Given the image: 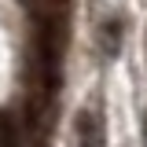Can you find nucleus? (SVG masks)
<instances>
[{"instance_id":"nucleus-1","label":"nucleus","mask_w":147,"mask_h":147,"mask_svg":"<svg viewBox=\"0 0 147 147\" xmlns=\"http://www.w3.org/2000/svg\"><path fill=\"white\" fill-rule=\"evenodd\" d=\"M107 136H103V118L96 110H81L77 114V147H103Z\"/></svg>"},{"instance_id":"nucleus-2","label":"nucleus","mask_w":147,"mask_h":147,"mask_svg":"<svg viewBox=\"0 0 147 147\" xmlns=\"http://www.w3.org/2000/svg\"><path fill=\"white\" fill-rule=\"evenodd\" d=\"M99 48H103V55H114L121 52V22L118 18H107L103 26H99Z\"/></svg>"},{"instance_id":"nucleus-3","label":"nucleus","mask_w":147,"mask_h":147,"mask_svg":"<svg viewBox=\"0 0 147 147\" xmlns=\"http://www.w3.org/2000/svg\"><path fill=\"white\" fill-rule=\"evenodd\" d=\"M0 147H22V136H18V125L11 114L0 110Z\"/></svg>"}]
</instances>
